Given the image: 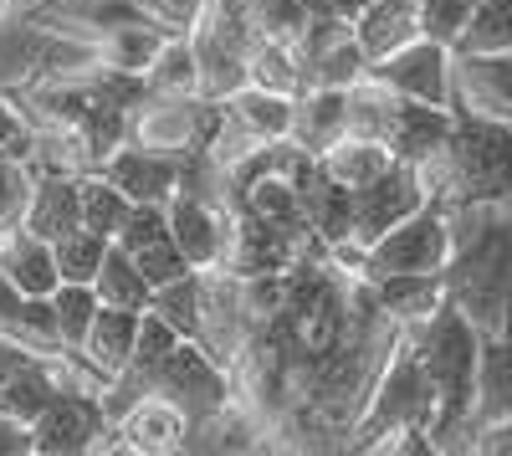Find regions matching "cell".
<instances>
[{"label": "cell", "instance_id": "cell-3", "mask_svg": "<svg viewBox=\"0 0 512 456\" xmlns=\"http://www.w3.org/2000/svg\"><path fill=\"white\" fill-rule=\"evenodd\" d=\"M425 375L436 390V451H461L466 426H472V400H477V359H482V328L466 318L451 298L415 328H405Z\"/></svg>", "mask_w": 512, "mask_h": 456}, {"label": "cell", "instance_id": "cell-19", "mask_svg": "<svg viewBox=\"0 0 512 456\" xmlns=\"http://www.w3.org/2000/svg\"><path fill=\"white\" fill-rule=\"evenodd\" d=\"M0 272H6L26 298H52L62 287V272H57V246L31 236L26 226H11L0 236Z\"/></svg>", "mask_w": 512, "mask_h": 456}, {"label": "cell", "instance_id": "cell-23", "mask_svg": "<svg viewBox=\"0 0 512 456\" xmlns=\"http://www.w3.org/2000/svg\"><path fill=\"white\" fill-rule=\"evenodd\" d=\"M354 36L369 62L400 52L405 41L420 36V16H415V0H364L359 16H354Z\"/></svg>", "mask_w": 512, "mask_h": 456}, {"label": "cell", "instance_id": "cell-41", "mask_svg": "<svg viewBox=\"0 0 512 456\" xmlns=\"http://www.w3.org/2000/svg\"><path fill=\"white\" fill-rule=\"evenodd\" d=\"M164 236H169V211L164 205H128V216H123L113 241L123 246V252H139V246L164 241Z\"/></svg>", "mask_w": 512, "mask_h": 456}, {"label": "cell", "instance_id": "cell-46", "mask_svg": "<svg viewBox=\"0 0 512 456\" xmlns=\"http://www.w3.org/2000/svg\"><path fill=\"white\" fill-rule=\"evenodd\" d=\"M466 451H487V456H512V421L507 426H492V431H482Z\"/></svg>", "mask_w": 512, "mask_h": 456}, {"label": "cell", "instance_id": "cell-35", "mask_svg": "<svg viewBox=\"0 0 512 456\" xmlns=\"http://www.w3.org/2000/svg\"><path fill=\"white\" fill-rule=\"evenodd\" d=\"M415 16H420V36L461 52L466 31L477 21V0H415Z\"/></svg>", "mask_w": 512, "mask_h": 456}, {"label": "cell", "instance_id": "cell-24", "mask_svg": "<svg viewBox=\"0 0 512 456\" xmlns=\"http://www.w3.org/2000/svg\"><path fill=\"white\" fill-rule=\"evenodd\" d=\"M164 36L169 26L164 21H128V26H113L103 36H93V47H98V62L108 72H128V77H144L164 47Z\"/></svg>", "mask_w": 512, "mask_h": 456}, {"label": "cell", "instance_id": "cell-28", "mask_svg": "<svg viewBox=\"0 0 512 456\" xmlns=\"http://www.w3.org/2000/svg\"><path fill=\"white\" fill-rule=\"evenodd\" d=\"M246 82L297 98V93H303V62H297V47H292V41H277V36H251V47H246Z\"/></svg>", "mask_w": 512, "mask_h": 456}, {"label": "cell", "instance_id": "cell-21", "mask_svg": "<svg viewBox=\"0 0 512 456\" xmlns=\"http://www.w3.org/2000/svg\"><path fill=\"white\" fill-rule=\"evenodd\" d=\"M374 298L390 313L395 328H415L446 303V277L441 272H390V277H374Z\"/></svg>", "mask_w": 512, "mask_h": 456}, {"label": "cell", "instance_id": "cell-43", "mask_svg": "<svg viewBox=\"0 0 512 456\" xmlns=\"http://www.w3.org/2000/svg\"><path fill=\"white\" fill-rule=\"evenodd\" d=\"M0 149H11V154L26 149V113L6 88H0Z\"/></svg>", "mask_w": 512, "mask_h": 456}, {"label": "cell", "instance_id": "cell-37", "mask_svg": "<svg viewBox=\"0 0 512 456\" xmlns=\"http://www.w3.org/2000/svg\"><path fill=\"white\" fill-rule=\"evenodd\" d=\"M31 185H36L31 159H26V154H11V149H0V231L21 226L26 200H31Z\"/></svg>", "mask_w": 512, "mask_h": 456}, {"label": "cell", "instance_id": "cell-14", "mask_svg": "<svg viewBox=\"0 0 512 456\" xmlns=\"http://www.w3.org/2000/svg\"><path fill=\"white\" fill-rule=\"evenodd\" d=\"M103 175L134 200V205H169V195H175L185 185V159L175 154H154L144 144H118L108 159H103Z\"/></svg>", "mask_w": 512, "mask_h": 456}, {"label": "cell", "instance_id": "cell-39", "mask_svg": "<svg viewBox=\"0 0 512 456\" xmlns=\"http://www.w3.org/2000/svg\"><path fill=\"white\" fill-rule=\"evenodd\" d=\"M308 21H313L308 0H256V6H251V31H256V36L297 41Z\"/></svg>", "mask_w": 512, "mask_h": 456}, {"label": "cell", "instance_id": "cell-1", "mask_svg": "<svg viewBox=\"0 0 512 456\" xmlns=\"http://www.w3.org/2000/svg\"><path fill=\"white\" fill-rule=\"evenodd\" d=\"M446 298L482 334H502L512 323V211L502 205H461L451 211V262Z\"/></svg>", "mask_w": 512, "mask_h": 456}, {"label": "cell", "instance_id": "cell-33", "mask_svg": "<svg viewBox=\"0 0 512 456\" xmlns=\"http://www.w3.org/2000/svg\"><path fill=\"white\" fill-rule=\"evenodd\" d=\"M77 200H82V226L98 231V236H118L123 216H128V200L103 170H88V175H77Z\"/></svg>", "mask_w": 512, "mask_h": 456}, {"label": "cell", "instance_id": "cell-45", "mask_svg": "<svg viewBox=\"0 0 512 456\" xmlns=\"http://www.w3.org/2000/svg\"><path fill=\"white\" fill-rule=\"evenodd\" d=\"M21 318H26V293H21L6 272H0V334L21 339Z\"/></svg>", "mask_w": 512, "mask_h": 456}, {"label": "cell", "instance_id": "cell-26", "mask_svg": "<svg viewBox=\"0 0 512 456\" xmlns=\"http://www.w3.org/2000/svg\"><path fill=\"white\" fill-rule=\"evenodd\" d=\"M226 113L241 123L256 144H277V139L292 134V98L272 93V88H256V82H246V88H236L226 98Z\"/></svg>", "mask_w": 512, "mask_h": 456}, {"label": "cell", "instance_id": "cell-17", "mask_svg": "<svg viewBox=\"0 0 512 456\" xmlns=\"http://www.w3.org/2000/svg\"><path fill=\"white\" fill-rule=\"evenodd\" d=\"M139 323H144V313H134V308H108V303H103L98 318H93V328H88V339H82V349H77V359L108 385L113 375H123V364L134 359Z\"/></svg>", "mask_w": 512, "mask_h": 456}, {"label": "cell", "instance_id": "cell-31", "mask_svg": "<svg viewBox=\"0 0 512 456\" xmlns=\"http://www.w3.org/2000/svg\"><path fill=\"white\" fill-rule=\"evenodd\" d=\"M395 108H400V93L384 88L379 77H359L349 88V134H364V139H390V123H395Z\"/></svg>", "mask_w": 512, "mask_h": 456}, {"label": "cell", "instance_id": "cell-36", "mask_svg": "<svg viewBox=\"0 0 512 456\" xmlns=\"http://www.w3.org/2000/svg\"><path fill=\"white\" fill-rule=\"evenodd\" d=\"M52 246H57V272H62V282H93L98 267H103V257H108V246H113V236H98V231H88V226H77V231H67V236L52 241Z\"/></svg>", "mask_w": 512, "mask_h": 456}, {"label": "cell", "instance_id": "cell-32", "mask_svg": "<svg viewBox=\"0 0 512 456\" xmlns=\"http://www.w3.org/2000/svg\"><path fill=\"white\" fill-rule=\"evenodd\" d=\"M200 303H205V272H185L175 282L154 287V313L175 328L180 339H200Z\"/></svg>", "mask_w": 512, "mask_h": 456}, {"label": "cell", "instance_id": "cell-20", "mask_svg": "<svg viewBox=\"0 0 512 456\" xmlns=\"http://www.w3.org/2000/svg\"><path fill=\"white\" fill-rule=\"evenodd\" d=\"M349 134V88H303L292 98V144L323 154L333 139Z\"/></svg>", "mask_w": 512, "mask_h": 456}, {"label": "cell", "instance_id": "cell-42", "mask_svg": "<svg viewBox=\"0 0 512 456\" xmlns=\"http://www.w3.org/2000/svg\"><path fill=\"white\" fill-rule=\"evenodd\" d=\"M144 11L154 21H164L169 31H190L200 21V11H205V0H144Z\"/></svg>", "mask_w": 512, "mask_h": 456}, {"label": "cell", "instance_id": "cell-5", "mask_svg": "<svg viewBox=\"0 0 512 456\" xmlns=\"http://www.w3.org/2000/svg\"><path fill=\"white\" fill-rule=\"evenodd\" d=\"M216 98L200 93H144V103L128 113V144H144L154 154H175V159H195L210 144L216 129Z\"/></svg>", "mask_w": 512, "mask_h": 456}, {"label": "cell", "instance_id": "cell-48", "mask_svg": "<svg viewBox=\"0 0 512 456\" xmlns=\"http://www.w3.org/2000/svg\"><path fill=\"white\" fill-rule=\"evenodd\" d=\"M0 236H6V231H0Z\"/></svg>", "mask_w": 512, "mask_h": 456}, {"label": "cell", "instance_id": "cell-25", "mask_svg": "<svg viewBox=\"0 0 512 456\" xmlns=\"http://www.w3.org/2000/svg\"><path fill=\"white\" fill-rule=\"evenodd\" d=\"M303 211H308V226H313V236H318L323 246L354 236V190L338 185V180H328L323 164H318V170L308 175V185H303Z\"/></svg>", "mask_w": 512, "mask_h": 456}, {"label": "cell", "instance_id": "cell-8", "mask_svg": "<svg viewBox=\"0 0 512 456\" xmlns=\"http://www.w3.org/2000/svg\"><path fill=\"white\" fill-rule=\"evenodd\" d=\"M292 47L303 62V88H354L359 77H369V57L354 36V21L344 16H313Z\"/></svg>", "mask_w": 512, "mask_h": 456}, {"label": "cell", "instance_id": "cell-7", "mask_svg": "<svg viewBox=\"0 0 512 456\" xmlns=\"http://www.w3.org/2000/svg\"><path fill=\"white\" fill-rule=\"evenodd\" d=\"M154 395L175 400L185 416H190V426H200V421H210L216 410H226L236 400V385H231V369L210 349H200L195 339H180L175 354L159 364Z\"/></svg>", "mask_w": 512, "mask_h": 456}, {"label": "cell", "instance_id": "cell-34", "mask_svg": "<svg viewBox=\"0 0 512 456\" xmlns=\"http://www.w3.org/2000/svg\"><path fill=\"white\" fill-rule=\"evenodd\" d=\"M52 308H57V334H62V349L77 354L82 339H88V328L98 318V293H93V282H62L57 293H52Z\"/></svg>", "mask_w": 512, "mask_h": 456}, {"label": "cell", "instance_id": "cell-38", "mask_svg": "<svg viewBox=\"0 0 512 456\" xmlns=\"http://www.w3.org/2000/svg\"><path fill=\"white\" fill-rule=\"evenodd\" d=\"M461 52H512V0H477V21Z\"/></svg>", "mask_w": 512, "mask_h": 456}, {"label": "cell", "instance_id": "cell-44", "mask_svg": "<svg viewBox=\"0 0 512 456\" xmlns=\"http://www.w3.org/2000/svg\"><path fill=\"white\" fill-rule=\"evenodd\" d=\"M0 456H36V436H31V421L0 410Z\"/></svg>", "mask_w": 512, "mask_h": 456}, {"label": "cell", "instance_id": "cell-40", "mask_svg": "<svg viewBox=\"0 0 512 456\" xmlns=\"http://www.w3.org/2000/svg\"><path fill=\"white\" fill-rule=\"evenodd\" d=\"M139 262V272L149 277V287H164V282H175V277H185V272H195L190 262H185V252L175 246V236H164V241H149V246H139V252H128Z\"/></svg>", "mask_w": 512, "mask_h": 456}, {"label": "cell", "instance_id": "cell-30", "mask_svg": "<svg viewBox=\"0 0 512 456\" xmlns=\"http://www.w3.org/2000/svg\"><path fill=\"white\" fill-rule=\"evenodd\" d=\"M149 93H200V62H195V36L190 31H169L154 67L144 72Z\"/></svg>", "mask_w": 512, "mask_h": 456}, {"label": "cell", "instance_id": "cell-13", "mask_svg": "<svg viewBox=\"0 0 512 456\" xmlns=\"http://www.w3.org/2000/svg\"><path fill=\"white\" fill-rule=\"evenodd\" d=\"M451 113L512 123V52H456Z\"/></svg>", "mask_w": 512, "mask_h": 456}, {"label": "cell", "instance_id": "cell-4", "mask_svg": "<svg viewBox=\"0 0 512 456\" xmlns=\"http://www.w3.org/2000/svg\"><path fill=\"white\" fill-rule=\"evenodd\" d=\"M431 426H436V390H431V375H425L410 334L400 328V339L390 344V354H384L379 375H374V390L349 436V451H379L390 436H405V431L431 436Z\"/></svg>", "mask_w": 512, "mask_h": 456}, {"label": "cell", "instance_id": "cell-47", "mask_svg": "<svg viewBox=\"0 0 512 456\" xmlns=\"http://www.w3.org/2000/svg\"><path fill=\"white\" fill-rule=\"evenodd\" d=\"M31 21V0H0V31Z\"/></svg>", "mask_w": 512, "mask_h": 456}, {"label": "cell", "instance_id": "cell-16", "mask_svg": "<svg viewBox=\"0 0 512 456\" xmlns=\"http://www.w3.org/2000/svg\"><path fill=\"white\" fill-rule=\"evenodd\" d=\"M113 426L123 431V441H128L134 456H175V451L190 446V416L175 400H164V395L134 400Z\"/></svg>", "mask_w": 512, "mask_h": 456}, {"label": "cell", "instance_id": "cell-22", "mask_svg": "<svg viewBox=\"0 0 512 456\" xmlns=\"http://www.w3.org/2000/svg\"><path fill=\"white\" fill-rule=\"evenodd\" d=\"M21 226L41 241H62L67 231L82 226V200H77V175H36Z\"/></svg>", "mask_w": 512, "mask_h": 456}, {"label": "cell", "instance_id": "cell-29", "mask_svg": "<svg viewBox=\"0 0 512 456\" xmlns=\"http://www.w3.org/2000/svg\"><path fill=\"white\" fill-rule=\"evenodd\" d=\"M93 293H98V303H108V308H134V313H144V308L154 303L149 277L139 272V262L128 257L118 241L108 246V257H103V267H98V277H93Z\"/></svg>", "mask_w": 512, "mask_h": 456}, {"label": "cell", "instance_id": "cell-9", "mask_svg": "<svg viewBox=\"0 0 512 456\" xmlns=\"http://www.w3.org/2000/svg\"><path fill=\"white\" fill-rule=\"evenodd\" d=\"M169 236L185 252V262L195 272H210V267H226V241H231V205L221 195H205V190H190L180 185L169 195Z\"/></svg>", "mask_w": 512, "mask_h": 456}, {"label": "cell", "instance_id": "cell-6", "mask_svg": "<svg viewBox=\"0 0 512 456\" xmlns=\"http://www.w3.org/2000/svg\"><path fill=\"white\" fill-rule=\"evenodd\" d=\"M446 262H451V211L425 200L415 216H405L364 252V277L374 282L390 272H446Z\"/></svg>", "mask_w": 512, "mask_h": 456}, {"label": "cell", "instance_id": "cell-2", "mask_svg": "<svg viewBox=\"0 0 512 456\" xmlns=\"http://www.w3.org/2000/svg\"><path fill=\"white\" fill-rule=\"evenodd\" d=\"M415 170L425 180V195L446 211H461V205L512 211V123L456 113L451 139Z\"/></svg>", "mask_w": 512, "mask_h": 456}, {"label": "cell", "instance_id": "cell-11", "mask_svg": "<svg viewBox=\"0 0 512 456\" xmlns=\"http://www.w3.org/2000/svg\"><path fill=\"white\" fill-rule=\"evenodd\" d=\"M425 200H431V195H425L420 170H415V164H400V159H395L384 175H374L369 185L354 190V241L369 252V246H374L384 231H395L405 216H415Z\"/></svg>", "mask_w": 512, "mask_h": 456}, {"label": "cell", "instance_id": "cell-18", "mask_svg": "<svg viewBox=\"0 0 512 456\" xmlns=\"http://www.w3.org/2000/svg\"><path fill=\"white\" fill-rule=\"evenodd\" d=\"M456 129V113L451 108H436V103H415V98H400L395 108V123H390V139H384V149H390L400 164H425Z\"/></svg>", "mask_w": 512, "mask_h": 456}, {"label": "cell", "instance_id": "cell-10", "mask_svg": "<svg viewBox=\"0 0 512 456\" xmlns=\"http://www.w3.org/2000/svg\"><path fill=\"white\" fill-rule=\"evenodd\" d=\"M451 72H456V52L431 36H415L400 52L369 62V77H379L384 88H395L400 98H415V103H436V108H451Z\"/></svg>", "mask_w": 512, "mask_h": 456}, {"label": "cell", "instance_id": "cell-12", "mask_svg": "<svg viewBox=\"0 0 512 456\" xmlns=\"http://www.w3.org/2000/svg\"><path fill=\"white\" fill-rule=\"evenodd\" d=\"M103 431H108V410H103V400L93 390H62L31 421L36 456H88Z\"/></svg>", "mask_w": 512, "mask_h": 456}, {"label": "cell", "instance_id": "cell-27", "mask_svg": "<svg viewBox=\"0 0 512 456\" xmlns=\"http://www.w3.org/2000/svg\"><path fill=\"white\" fill-rule=\"evenodd\" d=\"M318 164H323V175H328V180H338V185L359 190V185H369L374 175H384V170H390V164H395V154L384 149L379 139L344 134V139H333V144L318 154Z\"/></svg>", "mask_w": 512, "mask_h": 456}, {"label": "cell", "instance_id": "cell-15", "mask_svg": "<svg viewBox=\"0 0 512 456\" xmlns=\"http://www.w3.org/2000/svg\"><path fill=\"white\" fill-rule=\"evenodd\" d=\"M512 421V323L502 334H482V359H477V400H472V426H466V446L482 431ZM461 446V451H466Z\"/></svg>", "mask_w": 512, "mask_h": 456}]
</instances>
